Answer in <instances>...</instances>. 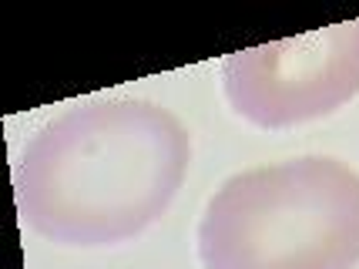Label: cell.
<instances>
[{
    "mask_svg": "<svg viewBox=\"0 0 359 269\" xmlns=\"http://www.w3.org/2000/svg\"><path fill=\"white\" fill-rule=\"evenodd\" d=\"M191 169V131L148 98H94L31 135L14 169L20 222L34 236L101 249L148 232Z\"/></svg>",
    "mask_w": 359,
    "mask_h": 269,
    "instance_id": "1",
    "label": "cell"
},
{
    "mask_svg": "<svg viewBox=\"0 0 359 269\" xmlns=\"http://www.w3.org/2000/svg\"><path fill=\"white\" fill-rule=\"evenodd\" d=\"M195 249L202 269H356L359 172L299 155L229 175L205 202Z\"/></svg>",
    "mask_w": 359,
    "mask_h": 269,
    "instance_id": "2",
    "label": "cell"
},
{
    "mask_svg": "<svg viewBox=\"0 0 359 269\" xmlns=\"http://www.w3.org/2000/svg\"><path fill=\"white\" fill-rule=\"evenodd\" d=\"M222 95L242 122L262 131L339 111L359 95V17L229 54Z\"/></svg>",
    "mask_w": 359,
    "mask_h": 269,
    "instance_id": "3",
    "label": "cell"
}]
</instances>
